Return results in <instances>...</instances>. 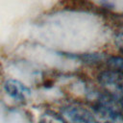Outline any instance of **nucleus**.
Masks as SVG:
<instances>
[{
  "mask_svg": "<svg viewBox=\"0 0 123 123\" xmlns=\"http://www.w3.org/2000/svg\"><path fill=\"white\" fill-rule=\"evenodd\" d=\"M102 93L112 100L123 114V74L111 69L102 71L98 76Z\"/></svg>",
  "mask_w": 123,
  "mask_h": 123,
  "instance_id": "f257e3e1",
  "label": "nucleus"
},
{
  "mask_svg": "<svg viewBox=\"0 0 123 123\" xmlns=\"http://www.w3.org/2000/svg\"><path fill=\"white\" fill-rule=\"evenodd\" d=\"M62 117L65 123H99L92 111L86 108L75 105L63 108Z\"/></svg>",
  "mask_w": 123,
  "mask_h": 123,
  "instance_id": "f03ea898",
  "label": "nucleus"
},
{
  "mask_svg": "<svg viewBox=\"0 0 123 123\" xmlns=\"http://www.w3.org/2000/svg\"><path fill=\"white\" fill-rule=\"evenodd\" d=\"M4 88L11 97L20 102L26 101L31 95V90L25 85L16 80L7 81L4 86Z\"/></svg>",
  "mask_w": 123,
  "mask_h": 123,
  "instance_id": "7ed1b4c3",
  "label": "nucleus"
},
{
  "mask_svg": "<svg viewBox=\"0 0 123 123\" xmlns=\"http://www.w3.org/2000/svg\"><path fill=\"white\" fill-rule=\"evenodd\" d=\"M106 62L109 69H111L123 74V57L112 56V57H110L106 61Z\"/></svg>",
  "mask_w": 123,
  "mask_h": 123,
  "instance_id": "20e7f679",
  "label": "nucleus"
},
{
  "mask_svg": "<svg viewBox=\"0 0 123 123\" xmlns=\"http://www.w3.org/2000/svg\"><path fill=\"white\" fill-rule=\"evenodd\" d=\"M114 42H115V45H116L117 49L123 54V30L119 31L116 34L115 38H114Z\"/></svg>",
  "mask_w": 123,
  "mask_h": 123,
  "instance_id": "39448f33",
  "label": "nucleus"
}]
</instances>
